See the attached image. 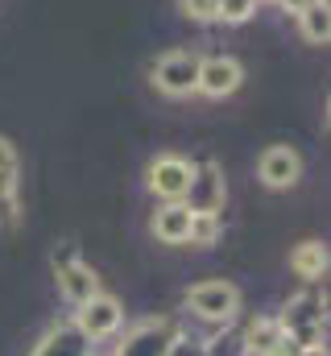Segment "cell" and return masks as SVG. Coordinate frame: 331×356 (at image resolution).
Instances as JSON below:
<instances>
[{"instance_id":"1","label":"cell","mask_w":331,"mask_h":356,"mask_svg":"<svg viewBox=\"0 0 331 356\" xmlns=\"http://www.w3.org/2000/svg\"><path fill=\"white\" fill-rule=\"evenodd\" d=\"M273 319H277V327H282L298 348L323 344V332H328V294L302 290V294L286 298V307H282Z\"/></svg>"},{"instance_id":"2","label":"cell","mask_w":331,"mask_h":356,"mask_svg":"<svg viewBox=\"0 0 331 356\" xmlns=\"http://www.w3.org/2000/svg\"><path fill=\"white\" fill-rule=\"evenodd\" d=\"M50 269H54L58 294H63L71 307H83L91 294H99V277H95V269L79 257V245H75V241H63V245L50 253Z\"/></svg>"},{"instance_id":"3","label":"cell","mask_w":331,"mask_h":356,"mask_svg":"<svg viewBox=\"0 0 331 356\" xmlns=\"http://www.w3.org/2000/svg\"><path fill=\"white\" fill-rule=\"evenodd\" d=\"M186 311L203 323H216V327H228L236 315H241V286L232 282H199L186 290Z\"/></svg>"},{"instance_id":"4","label":"cell","mask_w":331,"mask_h":356,"mask_svg":"<svg viewBox=\"0 0 331 356\" xmlns=\"http://www.w3.org/2000/svg\"><path fill=\"white\" fill-rule=\"evenodd\" d=\"M199 63H203V54H195V50H166L150 67V83L170 99H186L199 88Z\"/></svg>"},{"instance_id":"5","label":"cell","mask_w":331,"mask_h":356,"mask_svg":"<svg viewBox=\"0 0 331 356\" xmlns=\"http://www.w3.org/2000/svg\"><path fill=\"white\" fill-rule=\"evenodd\" d=\"M174 336H178L174 319H166V315H150V319H137V323L112 344V356H166Z\"/></svg>"},{"instance_id":"6","label":"cell","mask_w":331,"mask_h":356,"mask_svg":"<svg viewBox=\"0 0 331 356\" xmlns=\"http://www.w3.org/2000/svg\"><path fill=\"white\" fill-rule=\"evenodd\" d=\"M71 323L79 327L91 344H99V340H112V336L120 332V323H124V307H120V298H112V294L99 290V294H91L83 307H75Z\"/></svg>"},{"instance_id":"7","label":"cell","mask_w":331,"mask_h":356,"mask_svg":"<svg viewBox=\"0 0 331 356\" xmlns=\"http://www.w3.org/2000/svg\"><path fill=\"white\" fill-rule=\"evenodd\" d=\"M182 203H186L191 211H211V216H220V211H224V203H228L224 166H220V162H199V166L191 170V182H186Z\"/></svg>"},{"instance_id":"8","label":"cell","mask_w":331,"mask_h":356,"mask_svg":"<svg viewBox=\"0 0 331 356\" xmlns=\"http://www.w3.org/2000/svg\"><path fill=\"white\" fill-rule=\"evenodd\" d=\"M195 162H186L182 154H158L145 170V186L162 199V203H178L186 195V182H191Z\"/></svg>"},{"instance_id":"9","label":"cell","mask_w":331,"mask_h":356,"mask_svg":"<svg viewBox=\"0 0 331 356\" xmlns=\"http://www.w3.org/2000/svg\"><path fill=\"white\" fill-rule=\"evenodd\" d=\"M245 83V67L232 58V54H207L203 63H199V95H207V99H224V95H232V91H241Z\"/></svg>"},{"instance_id":"10","label":"cell","mask_w":331,"mask_h":356,"mask_svg":"<svg viewBox=\"0 0 331 356\" xmlns=\"http://www.w3.org/2000/svg\"><path fill=\"white\" fill-rule=\"evenodd\" d=\"M257 178H261L269 191H290V186L302 178V158H298V149H290V145H269V149L257 158Z\"/></svg>"},{"instance_id":"11","label":"cell","mask_w":331,"mask_h":356,"mask_svg":"<svg viewBox=\"0 0 331 356\" xmlns=\"http://www.w3.org/2000/svg\"><path fill=\"white\" fill-rule=\"evenodd\" d=\"M29 356H95V344L83 336L71 319H63V323H50L46 327V336L33 344Z\"/></svg>"},{"instance_id":"12","label":"cell","mask_w":331,"mask_h":356,"mask_svg":"<svg viewBox=\"0 0 331 356\" xmlns=\"http://www.w3.org/2000/svg\"><path fill=\"white\" fill-rule=\"evenodd\" d=\"M150 232L162 241V245H186V232H191V207L178 199V203H162L150 220Z\"/></svg>"},{"instance_id":"13","label":"cell","mask_w":331,"mask_h":356,"mask_svg":"<svg viewBox=\"0 0 331 356\" xmlns=\"http://www.w3.org/2000/svg\"><path fill=\"white\" fill-rule=\"evenodd\" d=\"M290 269L302 277V282H323L328 277V245L323 241H302V245H294V253H290Z\"/></svg>"},{"instance_id":"14","label":"cell","mask_w":331,"mask_h":356,"mask_svg":"<svg viewBox=\"0 0 331 356\" xmlns=\"http://www.w3.org/2000/svg\"><path fill=\"white\" fill-rule=\"evenodd\" d=\"M282 336H286V332L277 327V319H273V315H257V319L245 327V336H241V340H245V353L248 356H265L277 340H282Z\"/></svg>"},{"instance_id":"15","label":"cell","mask_w":331,"mask_h":356,"mask_svg":"<svg viewBox=\"0 0 331 356\" xmlns=\"http://www.w3.org/2000/svg\"><path fill=\"white\" fill-rule=\"evenodd\" d=\"M298 29H302V38H307L311 46H328V38H331L328 0H319V4H311V8H302V13H298Z\"/></svg>"},{"instance_id":"16","label":"cell","mask_w":331,"mask_h":356,"mask_svg":"<svg viewBox=\"0 0 331 356\" xmlns=\"http://www.w3.org/2000/svg\"><path fill=\"white\" fill-rule=\"evenodd\" d=\"M224 232V220L211 216V211H191V232H186V245L195 249H211Z\"/></svg>"},{"instance_id":"17","label":"cell","mask_w":331,"mask_h":356,"mask_svg":"<svg viewBox=\"0 0 331 356\" xmlns=\"http://www.w3.org/2000/svg\"><path fill=\"white\" fill-rule=\"evenodd\" d=\"M257 13V0H216V21L224 25H245Z\"/></svg>"},{"instance_id":"18","label":"cell","mask_w":331,"mask_h":356,"mask_svg":"<svg viewBox=\"0 0 331 356\" xmlns=\"http://www.w3.org/2000/svg\"><path fill=\"white\" fill-rule=\"evenodd\" d=\"M178 13H182L186 21L211 25V21H216V0H178Z\"/></svg>"},{"instance_id":"19","label":"cell","mask_w":331,"mask_h":356,"mask_svg":"<svg viewBox=\"0 0 331 356\" xmlns=\"http://www.w3.org/2000/svg\"><path fill=\"white\" fill-rule=\"evenodd\" d=\"M166 356H207V340L178 332V336L170 340V353H166Z\"/></svg>"},{"instance_id":"20","label":"cell","mask_w":331,"mask_h":356,"mask_svg":"<svg viewBox=\"0 0 331 356\" xmlns=\"http://www.w3.org/2000/svg\"><path fill=\"white\" fill-rule=\"evenodd\" d=\"M21 224V195H0V232H13Z\"/></svg>"},{"instance_id":"21","label":"cell","mask_w":331,"mask_h":356,"mask_svg":"<svg viewBox=\"0 0 331 356\" xmlns=\"http://www.w3.org/2000/svg\"><path fill=\"white\" fill-rule=\"evenodd\" d=\"M207 356H248L241 336H224V340H207Z\"/></svg>"},{"instance_id":"22","label":"cell","mask_w":331,"mask_h":356,"mask_svg":"<svg viewBox=\"0 0 331 356\" xmlns=\"http://www.w3.org/2000/svg\"><path fill=\"white\" fill-rule=\"evenodd\" d=\"M0 170H21V158H17V145L8 137H0Z\"/></svg>"},{"instance_id":"23","label":"cell","mask_w":331,"mask_h":356,"mask_svg":"<svg viewBox=\"0 0 331 356\" xmlns=\"http://www.w3.org/2000/svg\"><path fill=\"white\" fill-rule=\"evenodd\" d=\"M265 356H298V344H294L290 336H282V340H277V344H273Z\"/></svg>"},{"instance_id":"24","label":"cell","mask_w":331,"mask_h":356,"mask_svg":"<svg viewBox=\"0 0 331 356\" xmlns=\"http://www.w3.org/2000/svg\"><path fill=\"white\" fill-rule=\"evenodd\" d=\"M17 175L21 170H0V195H17Z\"/></svg>"},{"instance_id":"25","label":"cell","mask_w":331,"mask_h":356,"mask_svg":"<svg viewBox=\"0 0 331 356\" xmlns=\"http://www.w3.org/2000/svg\"><path fill=\"white\" fill-rule=\"evenodd\" d=\"M277 4H282L286 13H294V17H298L302 8H311V4H319V0H277Z\"/></svg>"},{"instance_id":"26","label":"cell","mask_w":331,"mask_h":356,"mask_svg":"<svg viewBox=\"0 0 331 356\" xmlns=\"http://www.w3.org/2000/svg\"><path fill=\"white\" fill-rule=\"evenodd\" d=\"M298 356H328V344H307V348H298Z\"/></svg>"}]
</instances>
